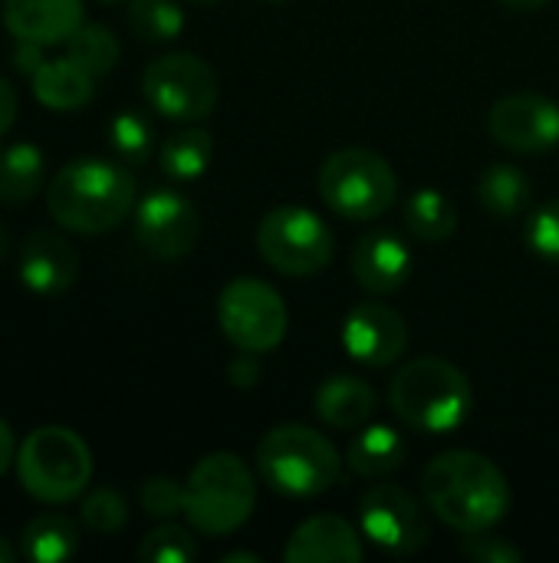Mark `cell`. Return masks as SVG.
Masks as SVG:
<instances>
[{
    "label": "cell",
    "mask_w": 559,
    "mask_h": 563,
    "mask_svg": "<svg viewBox=\"0 0 559 563\" xmlns=\"http://www.w3.org/2000/svg\"><path fill=\"white\" fill-rule=\"evenodd\" d=\"M138 505L148 518H161V521L185 515V485H178L175 478H165V475L145 478L138 488Z\"/></svg>",
    "instance_id": "obj_33"
},
{
    "label": "cell",
    "mask_w": 559,
    "mask_h": 563,
    "mask_svg": "<svg viewBox=\"0 0 559 563\" xmlns=\"http://www.w3.org/2000/svg\"><path fill=\"white\" fill-rule=\"evenodd\" d=\"M349 267L362 290L376 297H389L409 284L415 257L412 247L395 231H372L356 241L349 254Z\"/></svg>",
    "instance_id": "obj_15"
},
{
    "label": "cell",
    "mask_w": 559,
    "mask_h": 563,
    "mask_svg": "<svg viewBox=\"0 0 559 563\" xmlns=\"http://www.w3.org/2000/svg\"><path fill=\"white\" fill-rule=\"evenodd\" d=\"M257 508L254 472L231 452L198 459L185 482V518L204 538H227L241 531Z\"/></svg>",
    "instance_id": "obj_5"
},
{
    "label": "cell",
    "mask_w": 559,
    "mask_h": 563,
    "mask_svg": "<svg viewBox=\"0 0 559 563\" xmlns=\"http://www.w3.org/2000/svg\"><path fill=\"white\" fill-rule=\"evenodd\" d=\"M343 346L356 363L385 369L399 363L409 346L405 317L382 300H362L343 320Z\"/></svg>",
    "instance_id": "obj_14"
},
{
    "label": "cell",
    "mask_w": 559,
    "mask_h": 563,
    "mask_svg": "<svg viewBox=\"0 0 559 563\" xmlns=\"http://www.w3.org/2000/svg\"><path fill=\"white\" fill-rule=\"evenodd\" d=\"M16 475L30 498L66 505L92 482V452L79 432L66 426H40L20 442Z\"/></svg>",
    "instance_id": "obj_6"
},
{
    "label": "cell",
    "mask_w": 559,
    "mask_h": 563,
    "mask_svg": "<svg viewBox=\"0 0 559 563\" xmlns=\"http://www.w3.org/2000/svg\"><path fill=\"white\" fill-rule=\"evenodd\" d=\"M194 558H198V544L178 525H158L138 544V561L142 563H191Z\"/></svg>",
    "instance_id": "obj_30"
},
{
    "label": "cell",
    "mask_w": 559,
    "mask_h": 563,
    "mask_svg": "<svg viewBox=\"0 0 559 563\" xmlns=\"http://www.w3.org/2000/svg\"><path fill=\"white\" fill-rule=\"evenodd\" d=\"M46 155L30 145L16 142L0 152V205H26L43 185Z\"/></svg>",
    "instance_id": "obj_25"
},
{
    "label": "cell",
    "mask_w": 559,
    "mask_h": 563,
    "mask_svg": "<svg viewBox=\"0 0 559 563\" xmlns=\"http://www.w3.org/2000/svg\"><path fill=\"white\" fill-rule=\"evenodd\" d=\"M109 145L112 152L128 162V165H142L148 162L152 148H155V129L152 122L135 112V109H125V112H115V119L109 122Z\"/></svg>",
    "instance_id": "obj_29"
},
{
    "label": "cell",
    "mask_w": 559,
    "mask_h": 563,
    "mask_svg": "<svg viewBox=\"0 0 559 563\" xmlns=\"http://www.w3.org/2000/svg\"><path fill=\"white\" fill-rule=\"evenodd\" d=\"M43 49L46 46H40V43H30V40H16V46H13V66L20 69V73H26V76H33L40 66H43Z\"/></svg>",
    "instance_id": "obj_36"
},
{
    "label": "cell",
    "mask_w": 559,
    "mask_h": 563,
    "mask_svg": "<svg viewBox=\"0 0 559 563\" xmlns=\"http://www.w3.org/2000/svg\"><path fill=\"white\" fill-rule=\"evenodd\" d=\"M478 201L488 214L494 218H517L530 208L534 198V181L524 168L517 165H488L478 178Z\"/></svg>",
    "instance_id": "obj_22"
},
{
    "label": "cell",
    "mask_w": 559,
    "mask_h": 563,
    "mask_svg": "<svg viewBox=\"0 0 559 563\" xmlns=\"http://www.w3.org/2000/svg\"><path fill=\"white\" fill-rule=\"evenodd\" d=\"M221 563H260L257 554H247V551H234V554H227Z\"/></svg>",
    "instance_id": "obj_40"
},
{
    "label": "cell",
    "mask_w": 559,
    "mask_h": 563,
    "mask_svg": "<svg viewBox=\"0 0 559 563\" xmlns=\"http://www.w3.org/2000/svg\"><path fill=\"white\" fill-rule=\"evenodd\" d=\"M524 241L537 257L559 264V198L544 201L540 208L530 211L524 224Z\"/></svg>",
    "instance_id": "obj_32"
},
{
    "label": "cell",
    "mask_w": 559,
    "mask_h": 563,
    "mask_svg": "<svg viewBox=\"0 0 559 563\" xmlns=\"http://www.w3.org/2000/svg\"><path fill=\"white\" fill-rule=\"evenodd\" d=\"M16 112H20V99H16V89L0 76V139L13 129L16 122Z\"/></svg>",
    "instance_id": "obj_37"
},
{
    "label": "cell",
    "mask_w": 559,
    "mask_h": 563,
    "mask_svg": "<svg viewBox=\"0 0 559 563\" xmlns=\"http://www.w3.org/2000/svg\"><path fill=\"white\" fill-rule=\"evenodd\" d=\"M461 551L478 563H521L524 561V551L514 548L511 541L491 534V531H478V534H465V544Z\"/></svg>",
    "instance_id": "obj_34"
},
{
    "label": "cell",
    "mask_w": 559,
    "mask_h": 563,
    "mask_svg": "<svg viewBox=\"0 0 559 563\" xmlns=\"http://www.w3.org/2000/svg\"><path fill=\"white\" fill-rule=\"evenodd\" d=\"M148 106L171 122H201L217 106V73L194 53H165L142 76Z\"/></svg>",
    "instance_id": "obj_10"
},
{
    "label": "cell",
    "mask_w": 559,
    "mask_h": 563,
    "mask_svg": "<svg viewBox=\"0 0 559 563\" xmlns=\"http://www.w3.org/2000/svg\"><path fill=\"white\" fill-rule=\"evenodd\" d=\"M135 238L155 261H181L201 238V214L185 195L158 188L135 205Z\"/></svg>",
    "instance_id": "obj_12"
},
{
    "label": "cell",
    "mask_w": 559,
    "mask_h": 563,
    "mask_svg": "<svg viewBox=\"0 0 559 563\" xmlns=\"http://www.w3.org/2000/svg\"><path fill=\"white\" fill-rule=\"evenodd\" d=\"M46 208L72 234H105L135 208V178L115 162L76 158L53 175Z\"/></svg>",
    "instance_id": "obj_2"
},
{
    "label": "cell",
    "mask_w": 559,
    "mask_h": 563,
    "mask_svg": "<svg viewBox=\"0 0 559 563\" xmlns=\"http://www.w3.org/2000/svg\"><path fill=\"white\" fill-rule=\"evenodd\" d=\"M194 3H217V0H194Z\"/></svg>",
    "instance_id": "obj_43"
},
{
    "label": "cell",
    "mask_w": 559,
    "mask_h": 563,
    "mask_svg": "<svg viewBox=\"0 0 559 563\" xmlns=\"http://www.w3.org/2000/svg\"><path fill=\"white\" fill-rule=\"evenodd\" d=\"M128 30L145 43H171L185 30V10L178 0H132Z\"/></svg>",
    "instance_id": "obj_27"
},
{
    "label": "cell",
    "mask_w": 559,
    "mask_h": 563,
    "mask_svg": "<svg viewBox=\"0 0 559 563\" xmlns=\"http://www.w3.org/2000/svg\"><path fill=\"white\" fill-rule=\"evenodd\" d=\"M79 548V531L72 525V518L66 515H36L20 538V551L36 563H59L69 561Z\"/></svg>",
    "instance_id": "obj_26"
},
{
    "label": "cell",
    "mask_w": 559,
    "mask_h": 563,
    "mask_svg": "<svg viewBox=\"0 0 559 563\" xmlns=\"http://www.w3.org/2000/svg\"><path fill=\"white\" fill-rule=\"evenodd\" d=\"M488 132L511 152H550L559 142V106L540 92L501 96L488 112Z\"/></svg>",
    "instance_id": "obj_13"
},
{
    "label": "cell",
    "mask_w": 559,
    "mask_h": 563,
    "mask_svg": "<svg viewBox=\"0 0 559 563\" xmlns=\"http://www.w3.org/2000/svg\"><path fill=\"white\" fill-rule=\"evenodd\" d=\"M346 465L359 478H385L405 465V439L392 426H362L356 429L349 449H346Z\"/></svg>",
    "instance_id": "obj_21"
},
{
    "label": "cell",
    "mask_w": 559,
    "mask_h": 563,
    "mask_svg": "<svg viewBox=\"0 0 559 563\" xmlns=\"http://www.w3.org/2000/svg\"><path fill=\"white\" fill-rule=\"evenodd\" d=\"M79 518H82V525L89 531L109 538V534H119L128 525V505L115 488H96V492L86 495V501L79 508Z\"/></svg>",
    "instance_id": "obj_31"
},
{
    "label": "cell",
    "mask_w": 559,
    "mask_h": 563,
    "mask_svg": "<svg viewBox=\"0 0 559 563\" xmlns=\"http://www.w3.org/2000/svg\"><path fill=\"white\" fill-rule=\"evenodd\" d=\"M422 492L438 521L461 534L494 531L511 511V485L504 472L481 452L455 449L432 459Z\"/></svg>",
    "instance_id": "obj_1"
},
{
    "label": "cell",
    "mask_w": 559,
    "mask_h": 563,
    "mask_svg": "<svg viewBox=\"0 0 559 563\" xmlns=\"http://www.w3.org/2000/svg\"><path fill=\"white\" fill-rule=\"evenodd\" d=\"M389 406L409 429L448 435L468 422L474 409V389L455 363L441 356H422L392 376Z\"/></svg>",
    "instance_id": "obj_3"
},
{
    "label": "cell",
    "mask_w": 559,
    "mask_h": 563,
    "mask_svg": "<svg viewBox=\"0 0 559 563\" xmlns=\"http://www.w3.org/2000/svg\"><path fill=\"white\" fill-rule=\"evenodd\" d=\"M257 251L277 274L316 277L333 264L336 238L316 211L303 205H280L264 214L257 228Z\"/></svg>",
    "instance_id": "obj_8"
},
{
    "label": "cell",
    "mask_w": 559,
    "mask_h": 563,
    "mask_svg": "<svg viewBox=\"0 0 559 563\" xmlns=\"http://www.w3.org/2000/svg\"><path fill=\"white\" fill-rule=\"evenodd\" d=\"M119 40L109 26L102 23H82L69 40H66V56L76 59L86 73H92L96 79L112 73L119 63Z\"/></svg>",
    "instance_id": "obj_28"
},
{
    "label": "cell",
    "mask_w": 559,
    "mask_h": 563,
    "mask_svg": "<svg viewBox=\"0 0 559 563\" xmlns=\"http://www.w3.org/2000/svg\"><path fill=\"white\" fill-rule=\"evenodd\" d=\"M257 472L287 498H316L339 482L343 455L323 432L300 422H283L260 439Z\"/></svg>",
    "instance_id": "obj_4"
},
{
    "label": "cell",
    "mask_w": 559,
    "mask_h": 563,
    "mask_svg": "<svg viewBox=\"0 0 559 563\" xmlns=\"http://www.w3.org/2000/svg\"><path fill=\"white\" fill-rule=\"evenodd\" d=\"M161 172L175 181H194L208 172L214 158V135L201 125L171 132L161 145Z\"/></svg>",
    "instance_id": "obj_23"
},
{
    "label": "cell",
    "mask_w": 559,
    "mask_h": 563,
    "mask_svg": "<svg viewBox=\"0 0 559 563\" xmlns=\"http://www.w3.org/2000/svg\"><path fill=\"white\" fill-rule=\"evenodd\" d=\"M362 538L385 554H415L428 544L425 508L399 485H376L359 501Z\"/></svg>",
    "instance_id": "obj_11"
},
{
    "label": "cell",
    "mask_w": 559,
    "mask_h": 563,
    "mask_svg": "<svg viewBox=\"0 0 559 563\" xmlns=\"http://www.w3.org/2000/svg\"><path fill=\"white\" fill-rule=\"evenodd\" d=\"M227 379H231V386H237V389H254V386H257V379H260L257 353L237 350V356H234V360H231V366H227Z\"/></svg>",
    "instance_id": "obj_35"
},
{
    "label": "cell",
    "mask_w": 559,
    "mask_h": 563,
    "mask_svg": "<svg viewBox=\"0 0 559 563\" xmlns=\"http://www.w3.org/2000/svg\"><path fill=\"white\" fill-rule=\"evenodd\" d=\"M16 561V548L7 541V538H0V563H10Z\"/></svg>",
    "instance_id": "obj_41"
},
{
    "label": "cell",
    "mask_w": 559,
    "mask_h": 563,
    "mask_svg": "<svg viewBox=\"0 0 559 563\" xmlns=\"http://www.w3.org/2000/svg\"><path fill=\"white\" fill-rule=\"evenodd\" d=\"M402 218H405V228L418 241H428V244L448 241L455 234V228H458V211L445 198V191H438V188L412 191L405 198V205H402Z\"/></svg>",
    "instance_id": "obj_24"
},
{
    "label": "cell",
    "mask_w": 559,
    "mask_h": 563,
    "mask_svg": "<svg viewBox=\"0 0 559 563\" xmlns=\"http://www.w3.org/2000/svg\"><path fill=\"white\" fill-rule=\"evenodd\" d=\"M217 327L237 350L264 356L287 340L290 313L267 280L237 277L217 297Z\"/></svg>",
    "instance_id": "obj_9"
},
{
    "label": "cell",
    "mask_w": 559,
    "mask_h": 563,
    "mask_svg": "<svg viewBox=\"0 0 559 563\" xmlns=\"http://www.w3.org/2000/svg\"><path fill=\"white\" fill-rule=\"evenodd\" d=\"M376 402H379L376 399V389L366 379L346 376V373L329 376L316 389V396H313L316 416L329 429H336V432H356V429H362L376 416Z\"/></svg>",
    "instance_id": "obj_19"
},
{
    "label": "cell",
    "mask_w": 559,
    "mask_h": 563,
    "mask_svg": "<svg viewBox=\"0 0 559 563\" xmlns=\"http://www.w3.org/2000/svg\"><path fill=\"white\" fill-rule=\"evenodd\" d=\"M79 257L56 231H30L20 244V280L40 297H56L76 284Z\"/></svg>",
    "instance_id": "obj_16"
},
{
    "label": "cell",
    "mask_w": 559,
    "mask_h": 563,
    "mask_svg": "<svg viewBox=\"0 0 559 563\" xmlns=\"http://www.w3.org/2000/svg\"><path fill=\"white\" fill-rule=\"evenodd\" d=\"M320 198L346 221H376L399 201V178L392 165L372 148H339L316 175Z\"/></svg>",
    "instance_id": "obj_7"
},
{
    "label": "cell",
    "mask_w": 559,
    "mask_h": 563,
    "mask_svg": "<svg viewBox=\"0 0 559 563\" xmlns=\"http://www.w3.org/2000/svg\"><path fill=\"white\" fill-rule=\"evenodd\" d=\"M13 459H16V442H13L10 426L0 419V478L7 475V468L13 465Z\"/></svg>",
    "instance_id": "obj_38"
},
{
    "label": "cell",
    "mask_w": 559,
    "mask_h": 563,
    "mask_svg": "<svg viewBox=\"0 0 559 563\" xmlns=\"http://www.w3.org/2000/svg\"><path fill=\"white\" fill-rule=\"evenodd\" d=\"M501 3H507V7H514V10H540V7H547L550 0H501Z\"/></svg>",
    "instance_id": "obj_39"
},
{
    "label": "cell",
    "mask_w": 559,
    "mask_h": 563,
    "mask_svg": "<svg viewBox=\"0 0 559 563\" xmlns=\"http://www.w3.org/2000/svg\"><path fill=\"white\" fill-rule=\"evenodd\" d=\"M3 254H7V231L0 228V257H3Z\"/></svg>",
    "instance_id": "obj_42"
},
{
    "label": "cell",
    "mask_w": 559,
    "mask_h": 563,
    "mask_svg": "<svg viewBox=\"0 0 559 563\" xmlns=\"http://www.w3.org/2000/svg\"><path fill=\"white\" fill-rule=\"evenodd\" d=\"M102 3H115V0H102Z\"/></svg>",
    "instance_id": "obj_44"
},
{
    "label": "cell",
    "mask_w": 559,
    "mask_h": 563,
    "mask_svg": "<svg viewBox=\"0 0 559 563\" xmlns=\"http://www.w3.org/2000/svg\"><path fill=\"white\" fill-rule=\"evenodd\" d=\"M30 86H33L36 102L53 109V112L82 109L96 96V76L86 73L69 56L43 59V66L30 76Z\"/></svg>",
    "instance_id": "obj_20"
},
{
    "label": "cell",
    "mask_w": 559,
    "mask_h": 563,
    "mask_svg": "<svg viewBox=\"0 0 559 563\" xmlns=\"http://www.w3.org/2000/svg\"><path fill=\"white\" fill-rule=\"evenodd\" d=\"M366 558L362 538L339 515H313L306 518L287 541V563H359Z\"/></svg>",
    "instance_id": "obj_17"
},
{
    "label": "cell",
    "mask_w": 559,
    "mask_h": 563,
    "mask_svg": "<svg viewBox=\"0 0 559 563\" xmlns=\"http://www.w3.org/2000/svg\"><path fill=\"white\" fill-rule=\"evenodd\" d=\"M3 23L16 40L56 46L82 26V0H3Z\"/></svg>",
    "instance_id": "obj_18"
}]
</instances>
